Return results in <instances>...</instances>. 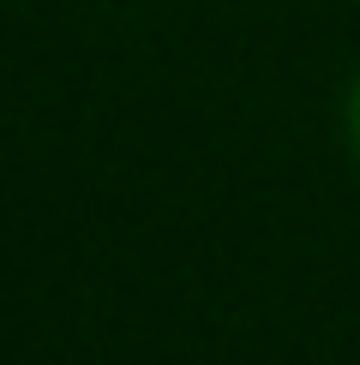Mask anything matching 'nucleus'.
<instances>
[{"label": "nucleus", "mask_w": 360, "mask_h": 365, "mask_svg": "<svg viewBox=\"0 0 360 365\" xmlns=\"http://www.w3.org/2000/svg\"><path fill=\"white\" fill-rule=\"evenodd\" d=\"M349 138H354V156H360V78L349 90Z\"/></svg>", "instance_id": "f257e3e1"}]
</instances>
